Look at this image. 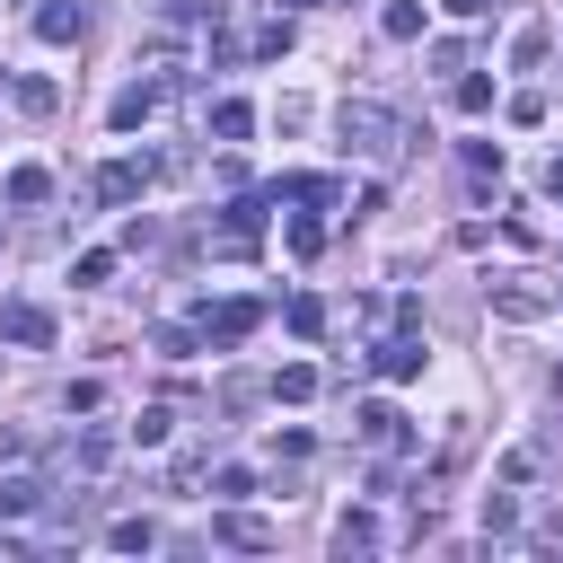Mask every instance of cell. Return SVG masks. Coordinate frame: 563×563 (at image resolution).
<instances>
[{
  "instance_id": "27",
  "label": "cell",
  "mask_w": 563,
  "mask_h": 563,
  "mask_svg": "<svg viewBox=\"0 0 563 563\" xmlns=\"http://www.w3.org/2000/svg\"><path fill=\"white\" fill-rule=\"evenodd\" d=\"M325 246V220H290V255H317Z\"/></svg>"
},
{
  "instance_id": "26",
  "label": "cell",
  "mask_w": 563,
  "mask_h": 563,
  "mask_svg": "<svg viewBox=\"0 0 563 563\" xmlns=\"http://www.w3.org/2000/svg\"><path fill=\"white\" fill-rule=\"evenodd\" d=\"M493 106V79H457V114H484Z\"/></svg>"
},
{
  "instance_id": "2",
  "label": "cell",
  "mask_w": 563,
  "mask_h": 563,
  "mask_svg": "<svg viewBox=\"0 0 563 563\" xmlns=\"http://www.w3.org/2000/svg\"><path fill=\"white\" fill-rule=\"evenodd\" d=\"M554 299H563V290H545L537 273H501V282H493V317H510V325H537V317H554Z\"/></svg>"
},
{
  "instance_id": "1",
  "label": "cell",
  "mask_w": 563,
  "mask_h": 563,
  "mask_svg": "<svg viewBox=\"0 0 563 563\" xmlns=\"http://www.w3.org/2000/svg\"><path fill=\"white\" fill-rule=\"evenodd\" d=\"M334 132H343V150H352V158H369V167H396V158H405V141H413V132H405V114H396V106H378V97H343V106H334Z\"/></svg>"
},
{
  "instance_id": "21",
  "label": "cell",
  "mask_w": 563,
  "mask_h": 563,
  "mask_svg": "<svg viewBox=\"0 0 563 563\" xmlns=\"http://www.w3.org/2000/svg\"><path fill=\"white\" fill-rule=\"evenodd\" d=\"M273 396H282V405H308V396H317V369H308V361H290V369L273 378Z\"/></svg>"
},
{
  "instance_id": "32",
  "label": "cell",
  "mask_w": 563,
  "mask_h": 563,
  "mask_svg": "<svg viewBox=\"0 0 563 563\" xmlns=\"http://www.w3.org/2000/svg\"><path fill=\"white\" fill-rule=\"evenodd\" d=\"M554 308H563V299H554Z\"/></svg>"
},
{
  "instance_id": "13",
  "label": "cell",
  "mask_w": 563,
  "mask_h": 563,
  "mask_svg": "<svg viewBox=\"0 0 563 563\" xmlns=\"http://www.w3.org/2000/svg\"><path fill=\"white\" fill-rule=\"evenodd\" d=\"M457 158H466V176H475V185H501V141H466Z\"/></svg>"
},
{
  "instance_id": "24",
  "label": "cell",
  "mask_w": 563,
  "mask_h": 563,
  "mask_svg": "<svg viewBox=\"0 0 563 563\" xmlns=\"http://www.w3.org/2000/svg\"><path fill=\"white\" fill-rule=\"evenodd\" d=\"M255 53H264V62H282V53H290V18H273V26H255Z\"/></svg>"
},
{
  "instance_id": "3",
  "label": "cell",
  "mask_w": 563,
  "mask_h": 563,
  "mask_svg": "<svg viewBox=\"0 0 563 563\" xmlns=\"http://www.w3.org/2000/svg\"><path fill=\"white\" fill-rule=\"evenodd\" d=\"M158 97H167V79H132V88L106 106V123H114V132H141V123L158 114Z\"/></svg>"
},
{
  "instance_id": "30",
  "label": "cell",
  "mask_w": 563,
  "mask_h": 563,
  "mask_svg": "<svg viewBox=\"0 0 563 563\" xmlns=\"http://www.w3.org/2000/svg\"><path fill=\"white\" fill-rule=\"evenodd\" d=\"M554 387H563V369H554Z\"/></svg>"
},
{
  "instance_id": "5",
  "label": "cell",
  "mask_w": 563,
  "mask_h": 563,
  "mask_svg": "<svg viewBox=\"0 0 563 563\" xmlns=\"http://www.w3.org/2000/svg\"><path fill=\"white\" fill-rule=\"evenodd\" d=\"M141 185H150V158H106L97 167V202H132Z\"/></svg>"
},
{
  "instance_id": "12",
  "label": "cell",
  "mask_w": 563,
  "mask_h": 563,
  "mask_svg": "<svg viewBox=\"0 0 563 563\" xmlns=\"http://www.w3.org/2000/svg\"><path fill=\"white\" fill-rule=\"evenodd\" d=\"M211 132H220V141H246V132H255V106H246V97H220V106H211Z\"/></svg>"
},
{
  "instance_id": "25",
  "label": "cell",
  "mask_w": 563,
  "mask_h": 563,
  "mask_svg": "<svg viewBox=\"0 0 563 563\" xmlns=\"http://www.w3.org/2000/svg\"><path fill=\"white\" fill-rule=\"evenodd\" d=\"M290 334H325V299H290Z\"/></svg>"
},
{
  "instance_id": "18",
  "label": "cell",
  "mask_w": 563,
  "mask_h": 563,
  "mask_svg": "<svg viewBox=\"0 0 563 563\" xmlns=\"http://www.w3.org/2000/svg\"><path fill=\"white\" fill-rule=\"evenodd\" d=\"M545 44H554L545 26H519V35H510V70H537V62H545Z\"/></svg>"
},
{
  "instance_id": "31",
  "label": "cell",
  "mask_w": 563,
  "mask_h": 563,
  "mask_svg": "<svg viewBox=\"0 0 563 563\" xmlns=\"http://www.w3.org/2000/svg\"><path fill=\"white\" fill-rule=\"evenodd\" d=\"M325 9H334V0H325Z\"/></svg>"
},
{
  "instance_id": "6",
  "label": "cell",
  "mask_w": 563,
  "mask_h": 563,
  "mask_svg": "<svg viewBox=\"0 0 563 563\" xmlns=\"http://www.w3.org/2000/svg\"><path fill=\"white\" fill-rule=\"evenodd\" d=\"M255 317H264L255 299H229V308H202V334H211V343H246V334H255Z\"/></svg>"
},
{
  "instance_id": "23",
  "label": "cell",
  "mask_w": 563,
  "mask_h": 563,
  "mask_svg": "<svg viewBox=\"0 0 563 563\" xmlns=\"http://www.w3.org/2000/svg\"><path fill=\"white\" fill-rule=\"evenodd\" d=\"M70 273H79V290H106V282H114V255H106V246H88Z\"/></svg>"
},
{
  "instance_id": "15",
  "label": "cell",
  "mask_w": 563,
  "mask_h": 563,
  "mask_svg": "<svg viewBox=\"0 0 563 563\" xmlns=\"http://www.w3.org/2000/svg\"><path fill=\"white\" fill-rule=\"evenodd\" d=\"M35 501H44V484H35V475H9V484H0V519H26Z\"/></svg>"
},
{
  "instance_id": "22",
  "label": "cell",
  "mask_w": 563,
  "mask_h": 563,
  "mask_svg": "<svg viewBox=\"0 0 563 563\" xmlns=\"http://www.w3.org/2000/svg\"><path fill=\"white\" fill-rule=\"evenodd\" d=\"M167 431H176V413H167V405H141V413H132V440H141V449H158Z\"/></svg>"
},
{
  "instance_id": "8",
  "label": "cell",
  "mask_w": 563,
  "mask_h": 563,
  "mask_svg": "<svg viewBox=\"0 0 563 563\" xmlns=\"http://www.w3.org/2000/svg\"><path fill=\"white\" fill-rule=\"evenodd\" d=\"M352 422H361V440H369V449H405V413H396V405H378V396H369Z\"/></svg>"
},
{
  "instance_id": "16",
  "label": "cell",
  "mask_w": 563,
  "mask_h": 563,
  "mask_svg": "<svg viewBox=\"0 0 563 563\" xmlns=\"http://www.w3.org/2000/svg\"><path fill=\"white\" fill-rule=\"evenodd\" d=\"M167 26H220V0H158Z\"/></svg>"
},
{
  "instance_id": "17",
  "label": "cell",
  "mask_w": 563,
  "mask_h": 563,
  "mask_svg": "<svg viewBox=\"0 0 563 563\" xmlns=\"http://www.w3.org/2000/svg\"><path fill=\"white\" fill-rule=\"evenodd\" d=\"M378 26H387V44H413V35H422V9H413V0H387Z\"/></svg>"
},
{
  "instance_id": "4",
  "label": "cell",
  "mask_w": 563,
  "mask_h": 563,
  "mask_svg": "<svg viewBox=\"0 0 563 563\" xmlns=\"http://www.w3.org/2000/svg\"><path fill=\"white\" fill-rule=\"evenodd\" d=\"M0 343H26V352H44V343H53V317H44L35 299H9V308H0Z\"/></svg>"
},
{
  "instance_id": "19",
  "label": "cell",
  "mask_w": 563,
  "mask_h": 563,
  "mask_svg": "<svg viewBox=\"0 0 563 563\" xmlns=\"http://www.w3.org/2000/svg\"><path fill=\"white\" fill-rule=\"evenodd\" d=\"M9 97H18V114H53V106H62V88H53V79H18Z\"/></svg>"
},
{
  "instance_id": "10",
  "label": "cell",
  "mask_w": 563,
  "mask_h": 563,
  "mask_svg": "<svg viewBox=\"0 0 563 563\" xmlns=\"http://www.w3.org/2000/svg\"><path fill=\"white\" fill-rule=\"evenodd\" d=\"M369 545H378V519L369 510H343L334 519V554H369Z\"/></svg>"
},
{
  "instance_id": "28",
  "label": "cell",
  "mask_w": 563,
  "mask_h": 563,
  "mask_svg": "<svg viewBox=\"0 0 563 563\" xmlns=\"http://www.w3.org/2000/svg\"><path fill=\"white\" fill-rule=\"evenodd\" d=\"M545 194H554V202H563V158H545Z\"/></svg>"
},
{
  "instance_id": "14",
  "label": "cell",
  "mask_w": 563,
  "mask_h": 563,
  "mask_svg": "<svg viewBox=\"0 0 563 563\" xmlns=\"http://www.w3.org/2000/svg\"><path fill=\"white\" fill-rule=\"evenodd\" d=\"M106 545H114V554H150V545H158V528H150V519H114V528H106Z\"/></svg>"
},
{
  "instance_id": "9",
  "label": "cell",
  "mask_w": 563,
  "mask_h": 563,
  "mask_svg": "<svg viewBox=\"0 0 563 563\" xmlns=\"http://www.w3.org/2000/svg\"><path fill=\"white\" fill-rule=\"evenodd\" d=\"M220 545H246V554H264L273 545V519H255V510H220V528H211Z\"/></svg>"
},
{
  "instance_id": "20",
  "label": "cell",
  "mask_w": 563,
  "mask_h": 563,
  "mask_svg": "<svg viewBox=\"0 0 563 563\" xmlns=\"http://www.w3.org/2000/svg\"><path fill=\"white\" fill-rule=\"evenodd\" d=\"M0 194H9V202H44V194H53V176H44V167H9V185H0Z\"/></svg>"
},
{
  "instance_id": "11",
  "label": "cell",
  "mask_w": 563,
  "mask_h": 563,
  "mask_svg": "<svg viewBox=\"0 0 563 563\" xmlns=\"http://www.w3.org/2000/svg\"><path fill=\"white\" fill-rule=\"evenodd\" d=\"M35 35H44V44H79V9L44 0V9H35Z\"/></svg>"
},
{
  "instance_id": "7",
  "label": "cell",
  "mask_w": 563,
  "mask_h": 563,
  "mask_svg": "<svg viewBox=\"0 0 563 563\" xmlns=\"http://www.w3.org/2000/svg\"><path fill=\"white\" fill-rule=\"evenodd\" d=\"M369 361H378V378H413V369H422V334H413V325H396Z\"/></svg>"
},
{
  "instance_id": "29",
  "label": "cell",
  "mask_w": 563,
  "mask_h": 563,
  "mask_svg": "<svg viewBox=\"0 0 563 563\" xmlns=\"http://www.w3.org/2000/svg\"><path fill=\"white\" fill-rule=\"evenodd\" d=\"M475 9H484V0H449V18H475Z\"/></svg>"
}]
</instances>
